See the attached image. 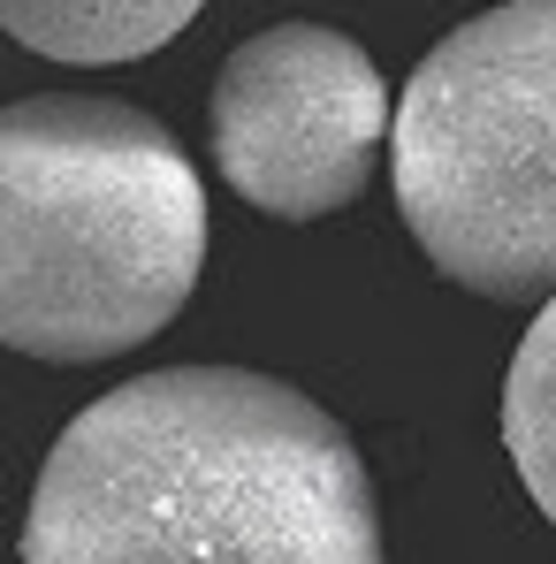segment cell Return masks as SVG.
Returning <instances> with one entry per match:
<instances>
[{"mask_svg":"<svg viewBox=\"0 0 556 564\" xmlns=\"http://www.w3.org/2000/svg\"><path fill=\"white\" fill-rule=\"evenodd\" d=\"M503 451L526 480V496L556 519V297L534 313L511 381H503Z\"/></svg>","mask_w":556,"mask_h":564,"instance_id":"6","label":"cell"},{"mask_svg":"<svg viewBox=\"0 0 556 564\" xmlns=\"http://www.w3.org/2000/svg\"><path fill=\"white\" fill-rule=\"evenodd\" d=\"M389 176L458 290L556 297V0H503L427 46L396 99Z\"/></svg>","mask_w":556,"mask_h":564,"instance_id":"3","label":"cell"},{"mask_svg":"<svg viewBox=\"0 0 556 564\" xmlns=\"http://www.w3.org/2000/svg\"><path fill=\"white\" fill-rule=\"evenodd\" d=\"M206 130L244 206L275 221H320L373 184L396 99L351 31L268 23L221 62Z\"/></svg>","mask_w":556,"mask_h":564,"instance_id":"4","label":"cell"},{"mask_svg":"<svg viewBox=\"0 0 556 564\" xmlns=\"http://www.w3.org/2000/svg\"><path fill=\"white\" fill-rule=\"evenodd\" d=\"M206 268V191L184 145L85 93L0 115V336L46 367L153 344Z\"/></svg>","mask_w":556,"mask_h":564,"instance_id":"2","label":"cell"},{"mask_svg":"<svg viewBox=\"0 0 556 564\" xmlns=\"http://www.w3.org/2000/svg\"><path fill=\"white\" fill-rule=\"evenodd\" d=\"M206 0H0V23L15 46L46 54V62H138L153 46H168Z\"/></svg>","mask_w":556,"mask_h":564,"instance_id":"5","label":"cell"},{"mask_svg":"<svg viewBox=\"0 0 556 564\" xmlns=\"http://www.w3.org/2000/svg\"><path fill=\"white\" fill-rule=\"evenodd\" d=\"M23 564H381L359 443L252 367H161L46 451Z\"/></svg>","mask_w":556,"mask_h":564,"instance_id":"1","label":"cell"}]
</instances>
